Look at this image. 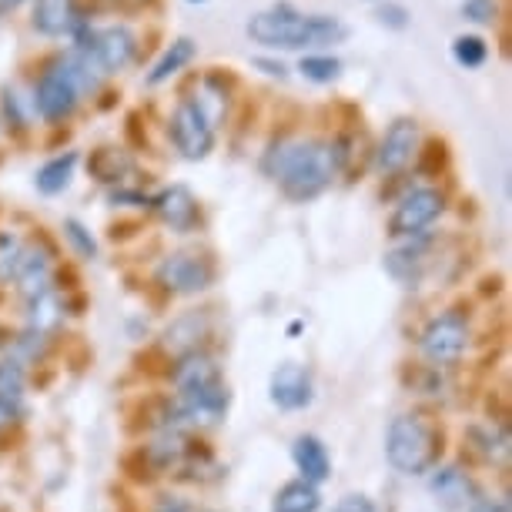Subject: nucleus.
Masks as SVG:
<instances>
[{"mask_svg":"<svg viewBox=\"0 0 512 512\" xmlns=\"http://www.w3.org/2000/svg\"><path fill=\"white\" fill-rule=\"evenodd\" d=\"M77 101H81V84H77L71 61L64 57L41 74L34 91V108L41 111L44 121H64L74 114Z\"/></svg>","mask_w":512,"mask_h":512,"instance_id":"nucleus-6","label":"nucleus"},{"mask_svg":"<svg viewBox=\"0 0 512 512\" xmlns=\"http://www.w3.org/2000/svg\"><path fill=\"white\" fill-rule=\"evenodd\" d=\"M446 211V198L436 188H415L409 191L399 205H395L389 218V235L392 238H419L425 228Z\"/></svg>","mask_w":512,"mask_h":512,"instance_id":"nucleus-10","label":"nucleus"},{"mask_svg":"<svg viewBox=\"0 0 512 512\" xmlns=\"http://www.w3.org/2000/svg\"><path fill=\"white\" fill-rule=\"evenodd\" d=\"M175 389L178 392H191V389H205L211 382H221V369L218 362L205 352H188L181 355V362L175 365Z\"/></svg>","mask_w":512,"mask_h":512,"instance_id":"nucleus-15","label":"nucleus"},{"mask_svg":"<svg viewBox=\"0 0 512 512\" xmlns=\"http://www.w3.org/2000/svg\"><path fill=\"white\" fill-rule=\"evenodd\" d=\"M345 154L342 141H288L268 151L265 171L282 185L285 198L312 201L338 178Z\"/></svg>","mask_w":512,"mask_h":512,"instance_id":"nucleus-1","label":"nucleus"},{"mask_svg":"<svg viewBox=\"0 0 512 512\" xmlns=\"http://www.w3.org/2000/svg\"><path fill=\"white\" fill-rule=\"evenodd\" d=\"M24 255V241L11 235V231H0V282H11L17 265Z\"/></svg>","mask_w":512,"mask_h":512,"instance_id":"nucleus-27","label":"nucleus"},{"mask_svg":"<svg viewBox=\"0 0 512 512\" xmlns=\"http://www.w3.org/2000/svg\"><path fill=\"white\" fill-rule=\"evenodd\" d=\"M258 67H265L268 74H278V77H285V67L282 64H275V61H255Z\"/></svg>","mask_w":512,"mask_h":512,"instance_id":"nucleus-35","label":"nucleus"},{"mask_svg":"<svg viewBox=\"0 0 512 512\" xmlns=\"http://www.w3.org/2000/svg\"><path fill=\"white\" fill-rule=\"evenodd\" d=\"M161 288L175 295H198L215 282V262L205 255H195V251H178V255H168L154 272Z\"/></svg>","mask_w":512,"mask_h":512,"instance_id":"nucleus-9","label":"nucleus"},{"mask_svg":"<svg viewBox=\"0 0 512 512\" xmlns=\"http://www.w3.org/2000/svg\"><path fill=\"white\" fill-rule=\"evenodd\" d=\"M268 392H272V402L285 412H298L305 405H312L315 385H312V372L298 362H285L272 372V382H268Z\"/></svg>","mask_w":512,"mask_h":512,"instance_id":"nucleus-12","label":"nucleus"},{"mask_svg":"<svg viewBox=\"0 0 512 512\" xmlns=\"http://www.w3.org/2000/svg\"><path fill=\"white\" fill-rule=\"evenodd\" d=\"M231 405V392L225 379L211 382L205 389H191V392H178V399L171 402L168 409V429L181 432V429H211L228 415Z\"/></svg>","mask_w":512,"mask_h":512,"instance_id":"nucleus-5","label":"nucleus"},{"mask_svg":"<svg viewBox=\"0 0 512 512\" xmlns=\"http://www.w3.org/2000/svg\"><path fill=\"white\" fill-rule=\"evenodd\" d=\"M151 208L171 231H191L198 225V201L185 185L164 188L158 198H151Z\"/></svg>","mask_w":512,"mask_h":512,"instance_id":"nucleus-13","label":"nucleus"},{"mask_svg":"<svg viewBox=\"0 0 512 512\" xmlns=\"http://www.w3.org/2000/svg\"><path fill=\"white\" fill-rule=\"evenodd\" d=\"M499 14L496 0H462V17L472 24H492Z\"/></svg>","mask_w":512,"mask_h":512,"instance_id":"nucleus-28","label":"nucleus"},{"mask_svg":"<svg viewBox=\"0 0 512 512\" xmlns=\"http://www.w3.org/2000/svg\"><path fill=\"white\" fill-rule=\"evenodd\" d=\"M298 71L315 84H332V81H338V74H342V61H338V57H328V54H308V57H302Z\"/></svg>","mask_w":512,"mask_h":512,"instance_id":"nucleus-24","label":"nucleus"},{"mask_svg":"<svg viewBox=\"0 0 512 512\" xmlns=\"http://www.w3.org/2000/svg\"><path fill=\"white\" fill-rule=\"evenodd\" d=\"M154 512H195V509H191L188 502L178 499V496H161L158 506H154Z\"/></svg>","mask_w":512,"mask_h":512,"instance_id":"nucleus-33","label":"nucleus"},{"mask_svg":"<svg viewBox=\"0 0 512 512\" xmlns=\"http://www.w3.org/2000/svg\"><path fill=\"white\" fill-rule=\"evenodd\" d=\"M195 41L191 37H178V41H171L168 51L161 54V61L151 67V74H148V84L151 88H158V84H164L168 77H175L181 67H188L191 61H195Z\"/></svg>","mask_w":512,"mask_h":512,"instance_id":"nucleus-21","label":"nucleus"},{"mask_svg":"<svg viewBox=\"0 0 512 512\" xmlns=\"http://www.w3.org/2000/svg\"><path fill=\"white\" fill-rule=\"evenodd\" d=\"M84 17L77 14V0H37L34 7V31L44 37H64L74 34Z\"/></svg>","mask_w":512,"mask_h":512,"instance_id":"nucleus-14","label":"nucleus"},{"mask_svg":"<svg viewBox=\"0 0 512 512\" xmlns=\"http://www.w3.org/2000/svg\"><path fill=\"white\" fill-rule=\"evenodd\" d=\"M74 168H77V151H67V154H57L37 171V191L41 195H61V191L71 185L74 178Z\"/></svg>","mask_w":512,"mask_h":512,"instance_id":"nucleus-22","label":"nucleus"},{"mask_svg":"<svg viewBox=\"0 0 512 512\" xmlns=\"http://www.w3.org/2000/svg\"><path fill=\"white\" fill-rule=\"evenodd\" d=\"M318 509H322L318 486H312V482H305V479L285 482L272 499V512H318Z\"/></svg>","mask_w":512,"mask_h":512,"instance_id":"nucleus-20","label":"nucleus"},{"mask_svg":"<svg viewBox=\"0 0 512 512\" xmlns=\"http://www.w3.org/2000/svg\"><path fill=\"white\" fill-rule=\"evenodd\" d=\"M14 278L21 282V292L31 298L37 292L47 288V278H51V251L44 248H27L24 245V255H21V265H17Z\"/></svg>","mask_w":512,"mask_h":512,"instance_id":"nucleus-19","label":"nucleus"},{"mask_svg":"<svg viewBox=\"0 0 512 512\" xmlns=\"http://www.w3.org/2000/svg\"><path fill=\"white\" fill-rule=\"evenodd\" d=\"M24 402V372L14 362H0V405L21 409Z\"/></svg>","mask_w":512,"mask_h":512,"instance_id":"nucleus-25","label":"nucleus"},{"mask_svg":"<svg viewBox=\"0 0 512 512\" xmlns=\"http://www.w3.org/2000/svg\"><path fill=\"white\" fill-rule=\"evenodd\" d=\"M27 322H31V332L37 335L54 332V328L64 322V302L51 285H47L44 292L27 298Z\"/></svg>","mask_w":512,"mask_h":512,"instance_id":"nucleus-17","label":"nucleus"},{"mask_svg":"<svg viewBox=\"0 0 512 512\" xmlns=\"http://www.w3.org/2000/svg\"><path fill=\"white\" fill-rule=\"evenodd\" d=\"M64 231H67V238H71V245L81 251L84 258H94L98 255V245H94V238H91V231L84 228V225H77V221H64Z\"/></svg>","mask_w":512,"mask_h":512,"instance_id":"nucleus-29","label":"nucleus"},{"mask_svg":"<svg viewBox=\"0 0 512 512\" xmlns=\"http://www.w3.org/2000/svg\"><path fill=\"white\" fill-rule=\"evenodd\" d=\"M432 492H436V499L442 506H469V502L476 499V486H472V479L459 466L439 469L436 476H432Z\"/></svg>","mask_w":512,"mask_h":512,"instance_id":"nucleus-18","label":"nucleus"},{"mask_svg":"<svg viewBox=\"0 0 512 512\" xmlns=\"http://www.w3.org/2000/svg\"><path fill=\"white\" fill-rule=\"evenodd\" d=\"M469 512H509L506 499H472Z\"/></svg>","mask_w":512,"mask_h":512,"instance_id":"nucleus-32","label":"nucleus"},{"mask_svg":"<svg viewBox=\"0 0 512 512\" xmlns=\"http://www.w3.org/2000/svg\"><path fill=\"white\" fill-rule=\"evenodd\" d=\"M171 141L181 151V158L188 161L208 158L215 148V124L208 121V114L198 108L195 98H185L171 114Z\"/></svg>","mask_w":512,"mask_h":512,"instance_id":"nucleus-8","label":"nucleus"},{"mask_svg":"<svg viewBox=\"0 0 512 512\" xmlns=\"http://www.w3.org/2000/svg\"><path fill=\"white\" fill-rule=\"evenodd\" d=\"M335 512H379V509H375V502L369 496H362V492H352V496L338 499Z\"/></svg>","mask_w":512,"mask_h":512,"instance_id":"nucleus-31","label":"nucleus"},{"mask_svg":"<svg viewBox=\"0 0 512 512\" xmlns=\"http://www.w3.org/2000/svg\"><path fill=\"white\" fill-rule=\"evenodd\" d=\"M292 459H295L298 472H302V479L312 482V486H318V482H325L332 476V459H328L322 439H315V436H298L292 446Z\"/></svg>","mask_w":512,"mask_h":512,"instance_id":"nucleus-16","label":"nucleus"},{"mask_svg":"<svg viewBox=\"0 0 512 512\" xmlns=\"http://www.w3.org/2000/svg\"><path fill=\"white\" fill-rule=\"evenodd\" d=\"M419 154V124L412 118H399L389 124L385 138L379 141L375 151V168L382 175H399L402 168H409V161Z\"/></svg>","mask_w":512,"mask_h":512,"instance_id":"nucleus-11","label":"nucleus"},{"mask_svg":"<svg viewBox=\"0 0 512 512\" xmlns=\"http://www.w3.org/2000/svg\"><path fill=\"white\" fill-rule=\"evenodd\" d=\"M91 178H98L101 185H118V181L131 171V158L118 148H98L88 158Z\"/></svg>","mask_w":512,"mask_h":512,"instance_id":"nucleus-23","label":"nucleus"},{"mask_svg":"<svg viewBox=\"0 0 512 512\" xmlns=\"http://www.w3.org/2000/svg\"><path fill=\"white\" fill-rule=\"evenodd\" d=\"M442 456V432L422 415H399L385 432V459L402 476H425Z\"/></svg>","mask_w":512,"mask_h":512,"instance_id":"nucleus-3","label":"nucleus"},{"mask_svg":"<svg viewBox=\"0 0 512 512\" xmlns=\"http://www.w3.org/2000/svg\"><path fill=\"white\" fill-rule=\"evenodd\" d=\"M77 57H81L84 64L91 67L94 74L104 77V74H118L124 67L131 64L134 57V34L128 31L124 24H111V27H101V31H88V24H77Z\"/></svg>","mask_w":512,"mask_h":512,"instance_id":"nucleus-4","label":"nucleus"},{"mask_svg":"<svg viewBox=\"0 0 512 512\" xmlns=\"http://www.w3.org/2000/svg\"><path fill=\"white\" fill-rule=\"evenodd\" d=\"M452 57H456L462 67H482L489 57V44L476 34H462L456 37V44H452Z\"/></svg>","mask_w":512,"mask_h":512,"instance_id":"nucleus-26","label":"nucleus"},{"mask_svg":"<svg viewBox=\"0 0 512 512\" xmlns=\"http://www.w3.org/2000/svg\"><path fill=\"white\" fill-rule=\"evenodd\" d=\"M419 349L432 365H456L469 349V322L462 312H442L422 328Z\"/></svg>","mask_w":512,"mask_h":512,"instance_id":"nucleus-7","label":"nucleus"},{"mask_svg":"<svg viewBox=\"0 0 512 512\" xmlns=\"http://www.w3.org/2000/svg\"><path fill=\"white\" fill-rule=\"evenodd\" d=\"M17 419V409H11V405H0V429H7Z\"/></svg>","mask_w":512,"mask_h":512,"instance_id":"nucleus-34","label":"nucleus"},{"mask_svg":"<svg viewBox=\"0 0 512 512\" xmlns=\"http://www.w3.org/2000/svg\"><path fill=\"white\" fill-rule=\"evenodd\" d=\"M114 7H121V11H138V7H144V0H114Z\"/></svg>","mask_w":512,"mask_h":512,"instance_id":"nucleus-36","label":"nucleus"},{"mask_svg":"<svg viewBox=\"0 0 512 512\" xmlns=\"http://www.w3.org/2000/svg\"><path fill=\"white\" fill-rule=\"evenodd\" d=\"M248 37L262 47H282V51H302V47H328L342 44L349 27L325 14H298L288 4L262 11L248 21Z\"/></svg>","mask_w":512,"mask_h":512,"instance_id":"nucleus-2","label":"nucleus"},{"mask_svg":"<svg viewBox=\"0 0 512 512\" xmlns=\"http://www.w3.org/2000/svg\"><path fill=\"white\" fill-rule=\"evenodd\" d=\"M379 21L385 27H395V31H402V27L409 24V11H405L402 4H382L379 7Z\"/></svg>","mask_w":512,"mask_h":512,"instance_id":"nucleus-30","label":"nucleus"},{"mask_svg":"<svg viewBox=\"0 0 512 512\" xmlns=\"http://www.w3.org/2000/svg\"><path fill=\"white\" fill-rule=\"evenodd\" d=\"M24 0H0V17L4 14H11V11H17V7H21Z\"/></svg>","mask_w":512,"mask_h":512,"instance_id":"nucleus-37","label":"nucleus"},{"mask_svg":"<svg viewBox=\"0 0 512 512\" xmlns=\"http://www.w3.org/2000/svg\"><path fill=\"white\" fill-rule=\"evenodd\" d=\"M191 4H201V0H191Z\"/></svg>","mask_w":512,"mask_h":512,"instance_id":"nucleus-38","label":"nucleus"}]
</instances>
